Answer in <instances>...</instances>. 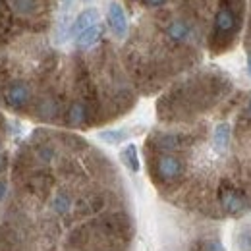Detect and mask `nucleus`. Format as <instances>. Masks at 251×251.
Instances as JSON below:
<instances>
[{
  "instance_id": "obj_1",
  "label": "nucleus",
  "mask_w": 251,
  "mask_h": 251,
  "mask_svg": "<svg viewBox=\"0 0 251 251\" xmlns=\"http://www.w3.org/2000/svg\"><path fill=\"white\" fill-rule=\"evenodd\" d=\"M238 31H240V14L236 6L232 4V0H220L219 10L215 14V22H213V33L209 39L211 52L220 54L232 49Z\"/></svg>"
},
{
  "instance_id": "obj_2",
  "label": "nucleus",
  "mask_w": 251,
  "mask_h": 251,
  "mask_svg": "<svg viewBox=\"0 0 251 251\" xmlns=\"http://www.w3.org/2000/svg\"><path fill=\"white\" fill-rule=\"evenodd\" d=\"M164 37L168 43H172L176 47H184V45L193 43L195 31H193V25L189 22L182 20V18H176L164 25Z\"/></svg>"
},
{
  "instance_id": "obj_3",
  "label": "nucleus",
  "mask_w": 251,
  "mask_h": 251,
  "mask_svg": "<svg viewBox=\"0 0 251 251\" xmlns=\"http://www.w3.org/2000/svg\"><path fill=\"white\" fill-rule=\"evenodd\" d=\"M230 141H232V124L219 122L213 129V151L217 155H224L230 149Z\"/></svg>"
},
{
  "instance_id": "obj_4",
  "label": "nucleus",
  "mask_w": 251,
  "mask_h": 251,
  "mask_svg": "<svg viewBox=\"0 0 251 251\" xmlns=\"http://www.w3.org/2000/svg\"><path fill=\"white\" fill-rule=\"evenodd\" d=\"M108 25H110L112 33L118 39L126 37V33H127V18H126L124 8L120 4H116V2H112L108 6Z\"/></svg>"
},
{
  "instance_id": "obj_5",
  "label": "nucleus",
  "mask_w": 251,
  "mask_h": 251,
  "mask_svg": "<svg viewBox=\"0 0 251 251\" xmlns=\"http://www.w3.org/2000/svg\"><path fill=\"white\" fill-rule=\"evenodd\" d=\"M95 24H99V12H97L95 8H89V10L81 12V14L75 18V22H74L72 27H70V35H72V37H77V35H81L85 29L93 27Z\"/></svg>"
},
{
  "instance_id": "obj_6",
  "label": "nucleus",
  "mask_w": 251,
  "mask_h": 251,
  "mask_svg": "<svg viewBox=\"0 0 251 251\" xmlns=\"http://www.w3.org/2000/svg\"><path fill=\"white\" fill-rule=\"evenodd\" d=\"M102 33H104V27H102L100 24H95L93 27L85 29L81 35L75 37V47H77L79 50H87V49H91V47H95V45L100 41Z\"/></svg>"
},
{
  "instance_id": "obj_7",
  "label": "nucleus",
  "mask_w": 251,
  "mask_h": 251,
  "mask_svg": "<svg viewBox=\"0 0 251 251\" xmlns=\"http://www.w3.org/2000/svg\"><path fill=\"white\" fill-rule=\"evenodd\" d=\"M186 251H224V248H222L219 238H215V236H199L197 240H193L189 244Z\"/></svg>"
},
{
  "instance_id": "obj_8",
  "label": "nucleus",
  "mask_w": 251,
  "mask_h": 251,
  "mask_svg": "<svg viewBox=\"0 0 251 251\" xmlns=\"http://www.w3.org/2000/svg\"><path fill=\"white\" fill-rule=\"evenodd\" d=\"M120 158L131 172H139V157H137V147L133 143L126 145L120 153Z\"/></svg>"
},
{
  "instance_id": "obj_9",
  "label": "nucleus",
  "mask_w": 251,
  "mask_h": 251,
  "mask_svg": "<svg viewBox=\"0 0 251 251\" xmlns=\"http://www.w3.org/2000/svg\"><path fill=\"white\" fill-rule=\"evenodd\" d=\"M99 137L102 141L110 143V145H118V143H122L127 137V131H124V129H106V131H100Z\"/></svg>"
},
{
  "instance_id": "obj_10",
  "label": "nucleus",
  "mask_w": 251,
  "mask_h": 251,
  "mask_svg": "<svg viewBox=\"0 0 251 251\" xmlns=\"http://www.w3.org/2000/svg\"><path fill=\"white\" fill-rule=\"evenodd\" d=\"M236 242H238L240 251H251V224H246L238 230Z\"/></svg>"
},
{
  "instance_id": "obj_11",
  "label": "nucleus",
  "mask_w": 251,
  "mask_h": 251,
  "mask_svg": "<svg viewBox=\"0 0 251 251\" xmlns=\"http://www.w3.org/2000/svg\"><path fill=\"white\" fill-rule=\"evenodd\" d=\"M145 6H151V8H158V6H162L166 0H141Z\"/></svg>"
},
{
  "instance_id": "obj_12",
  "label": "nucleus",
  "mask_w": 251,
  "mask_h": 251,
  "mask_svg": "<svg viewBox=\"0 0 251 251\" xmlns=\"http://www.w3.org/2000/svg\"><path fill=\"white\" fill-rule=\"evenodd\" d=\"M248 70H250V74H251V52L248 54Z\"/></svg>"
}]
</instances>
